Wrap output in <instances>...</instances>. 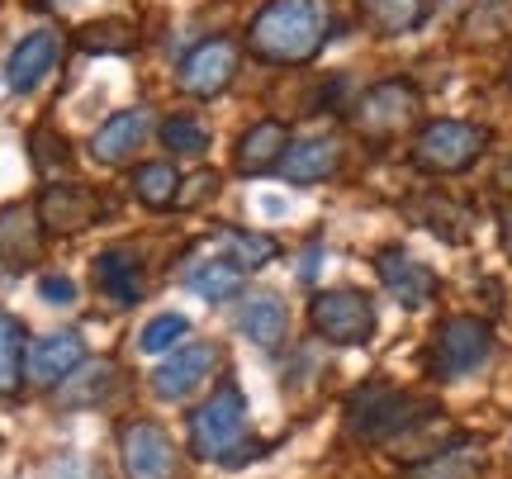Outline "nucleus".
<instances>
[{
    "mask_svg": "<svg viewBox=\"0 0 512 479\" xmlns=\"http://www.w3.org/2000/svg\"><path fill=\"white\" fill-rule=\"evenodd\" d=\"M328 43V5L323 0H266L247 24V48L261 62L299 67L313 62Z\"/></svg>",
    "mask_w": 512,
    "mask_h": 479,
    "instance_id": "f257e3e1",
    "label": "nucleus"
},
{
    "mask_svg": "<svg viewBox=\"0 0 512 479\" xmlns=\"http://www.w3.org/2000/svg\"><path fill=\"white\" fill-rule=\"evenodd\" d=\"M100 214H105V204H100V195H95L91 185L53 181L38 195V223L48 233H86Z\"/></svg>",
    "mask_w": 512,
    "mask_h": 479,
    "instance_id": "f8f14e48",
    "label": "nucleus"
},
{
    "mask_svg": "<svg viewBox=\"0 0 512 479\" xmlns=\"http://www.w3.org/2000/svg\"><path fill=\"white\" fill-rule=\"evenodd\" d=\"M309 323L332 347H366L380 318H375L370 295H361V290H323L309 304Z\"/></svg>",
    "mask_w": 512,
    "mask_h": 479,
    "instance_id": "0eeeda50",
    "label": "nucleus"
},
{
    "mask_svg": "<svg viewBox=\"0 0 512 479\" xmlns=\"http://www.w3.org/2000/svg\"><path fill=\"white\" fill-rule=\"evenodd\" d=\"M29 152H34V166L43 176H57V171L72 166V143H67L62 133H53L48 124H38V129L29 133Z\"/></svg>",
    "mask_w": 512,
    "mask_h": 479,
    "instance_id": "2f4dec72",
    "label": "nucleus"
},
{
    "mask_svg": "<svg viewBox=\"0 0 512 479\" xmlns=\"http://www.w3.org/2000/svg\"><path fill=\"white\" fill-rule=\"evenodd\" d=\"M57 57H62V38H57L53 29H34V34H24L15 43L10 62H5V81H10V91L29 95L43 76L53 72Z\"/></svg>",
    "mask_w": 512,
    "mask_h": 479,
    "instance_id": "f3484780",
    "label": "nucleus"
},
{
    "mask_svg": "<svg viewBox=\"0 0 512 479\" xmlns=\"http://www.w3.org/2000/svg\"><path fill=\"white\" fill-rule=\"evenodd\" d=\"M38 299H43V304H53V309H62V304H72L76 299V285L67 276H43L38 280Z\"/></svg>",
    "mask_w": 512,
    "mask_h": 479,
    "instance_id": "72a5a7b5",
    "label": "nucleus"
},
{
    "mask_svg": "<svg viewBox=\"0 0 512 479\" xmlns=\"http://www.w3.org/2000/svg\"><path fill=\"white\" fill-rule=\"evenodd\" d=\"M285 152H290V129L280 119H261L238 138V157L233 162H238L242 176H266V171L285 162Z\"/></svg>",
    "mask_w": 512,
    "mask_h": 479,
    "instance_id": "aec40b11",
    "label": "nucleus"
},
{
    "mask_svg": "<svg viewBox=\"0 0 512 479\" xmlns=\"http://www.w3.org/2000/svg\"><path fill=\"white\" fill-rule=\"evenodd\" d=\"M95 290L119 304V309H133L143 304V290H147V271H143V257L133 247H105L95 257Z\"/></svg>",
    "mask_w": 512,
    "mask_h": 479,
    "instance_id": "4468645a",
    "label": "nucleus"
},
{
    "mask_svg": "<svg viewBox=\"0 0 512 479\" xmlns=\"http://www.w3.org/2000/svg\"><path fill=\"white\" fill-rule=\"evenodd\" d=\"M185 290H195V295H204L209 304H219V299H233L242 295V271L233 266V261H195V266H185Z\"/></svg>",
    "mask_w": 512,
    "mask_h": 479,
    "instance_id": "b1692460",
    "label": "nucleus"
},
{
    "mask_svg": "<svg viewBox=\"0 0 512 479\" xmlns=\"http://www.w3.org/2000/svg\"><path fill=\"white\" fill-rule=\"evenodd\" d=\"M147 110H119V114H110L100 129H95V138H91V157L100 166H124V162H133L138 152H143V143H147Z\"/></svg>",
    "mask_w": 512,
    "mask_h": 479,
    "instance_id": "dca6fc26",
    "label": "nucleus"
},
{
    "mask_svg": "<svg viewBox=\"0 0 512 479\" xmlns=\"http://www.w3.org/2000/svg\"><path fill=\"white\" fill-rule=\"evenodd\" d=\"M76 48L81 53H128L133 48V29L124 19H110V24H86L76 34Z\"/></svg>",
    "mask_w": 512,
    "mask_h": 479,
    "instance_id": "473e14b6",
    "label": "nucleus"
},
{
    "mask_svg": "<svg viewBox=\"0 0 512 479\" xmlns=\"http://www.w3.org/2000/svg\"><path fill=\"white\" fill-rule=\"evenodd\" d=\"M361 15L380 38H403L427 24L432 0H361Z\"/></svg>",
    "mask_w": 512,
    "mask_h": 479,
    "instance_id": "4be33fe9",
    "label": "nucleus"
},
{
    "mask_svg": "<svg viewBox=\"0 0 512 479\" xmlns=\"http://www.w3.org/2000/svg\"><path fill=\"white\" fill-rule=\"evenodd\" d=\"M498 228H503V247H508V257H512V204L498 214Z\"/></svg>",
    "mask_w": 512,
    "mask_h": 479,
    "instance_id": "f704fd0d",
    "label": "nucleus"
},
{
    "mask_svg": "<svg viewBox=\"0 0 512 479\" xmlns=\"http://www.w3.org/2000/svg\"><path fill=\"white\" fill-rule=\"evenodd\" d=\"M190 451L214 465H242L261 456V442H252V418L238 385H219L190 418Z\"/></svg>",
    "mask_w": 512,
    "mask_h": 479,
    "instance_id": "f03ea898",
    "label": "nucleus"
},
{
    "mask_svg": "<svg viewBox=\"0 0 512 479\" xmlns=\"http://www.w3.org/2000/svg\"><path fill=\"white\" fill-rule=\"evenodd\" d=\"M484 148H489V129L470 119H432L413 138V162L432 176H460L484 157Z\"/></svg>",
    "mask_w": 512,
    "mask_h": 479,
    "instance_id": "20e7f679",
    "label": "nucleus"
},
{
    "mask_svg": "<svg viewBox=\"0 0 512 479\" xmlns=\"http://www.w3.org/2000/svg\"><path fill=\"white\" fill-rule=\"evenodd\" d=\"M81 366H86V342H81V332H48V337L29 342V356H24V380H29V385L53 389Z\"/></svg>",
    "mask_w": 512,
    "mask_h": 479,
    "instance_id": "ddd939ff",
    "label": "nucleus"
},
{
    "mask_svg": "<svg viewBox=\"0 0 512 479\" xmlns=\"http://www.w3.org/2000/svg\"><path fill=\"white\" fill-rule=\"evenodd\" d=\"M484 465H489L484 446L479 442H456V446L432 451L427 461H418L413 470H408V479H479L484 475Z\"/></svg>",
    "mask_w": 512,
    "mask_h": 479,
    "instance_id": "412c9836",
    "label": "nucleus"
},
{
    "mask_svg": "<svg viewBox=\"0 0 512 479\" xmlns=\"http://www.w3.org/2000/svg\"><path fill=\"white\" fill-rule=\"evenodd\" d=\"M43 252V223L38 209L29 204H5L0 209V266L10 271H29Z\"/></svg>",
    "mask_w": 512,
    "mask_h": 479,
    "instance_id": "2eb2a0df",
    "label": "nucleus"
},
{
    "mask_svg": "<svg viewBox=\"0 0 512 479\" xmlns=\"http://www.w3.org/2000/svg\"><path fill=\"white\" fill-rule=\"evenodd\" d=\"M347 418L361 442H389V437H399L408 427H418L422 418H432V404H422L418 394H408V389L366 385V389H356Z\"/></svg>",
    "mask_w": 512,
    "mask_h": 479,
    "instance_id": "7ed1b4c3",
    "label": "nucleus"
},
{
    "mask_svg": "<svg viewBox=\"0 0 512 479\" xmlns=\"http://www.w3.org/2000/svg\"><path fill=\"white\" fill-rule=\"evenodd\" d=\"M285 328H290V314H285V299L275 295V290H256V295L242 299L238 332L247 342H256L261 351H275L285 342Z\"/></svg>",
    "mask_w": 512,
    "mask_h": 479,
    "instance_id": "6ab92c4d",
    "label": "nucleus"
},
{
    "mask_svg": "<svg viewBox=\"0 0 512 479\" xmlns=\"http://www.w3.org/2000/svg\"><path fill=\"white\" fill-rule=\"evenodd\" d=\"M508 86H512V67H508Z\"/></svg>",
    "mask_w": 512,
    "mask_h": 479,
    "instance_id": "c9c22d12",
    "label": "nucleus"
},
{
    "mask_svg": "<svg viewBox=\"0 0 512 479\" xmlns=\"http://www.w3.org/2000/svg\"><path fill=\"white\" fill-rule=\"evenodd\" d=\"M238 43L228 34H214V38H200L190 53L181 57L176 67V86H181L190 100H214V95L228 91V81L238 76Z\"/></svg>",
    "mask_w": 512,
    "mask_h": 479,
    "instance_id": "1a4fd4ad",
    "label": "nucleus"
},
{
    "mask_svg": "<svg viewBox=\"0 0 512 479\" xmlns=\"http://www.w3.org/2000/svg\"><path fill=\"white\" fill-rule=\"evenodd\" d=\"M110 375H114L110 361H105V366H81V370H72V375L62 380V389H57V404H67V408L95 404V399L110 389Z\"/></svg>",
    "mask_w": 512,
    "mask_h": 479,
    "instance_id": "cd10ccee",
    "label": "nucleus"
},
{
    "mask_svg": "<svg viewBox=\"0 0 512 479\" xmlns=\"http://www.w3.org/2000/svg\"><path fill=\"white\" fill-rule=\"evenodd\" d=\"M24 356H29L24 323L0 309V399L19 394V385H24Z\"/></svg>",
    "mask_w": 512,
    "mask_h": 479,
    "instance_id": "a878e982",
    "label": "nucleus"
},
{
    "mask_svg": "<svg viewBox=\"0 0 512 479\" xmlns=\"http://www.w3.org/2000/svg\"><path fill=\"white\" fill-rule=\"evenodd\" d=\"M418 114H422L418 86H413L408 76H384V81H375V86L356 100L351 129L361 133V138H370V143H389V138H399Z\"/></svg>",
    "mask_w": 512,
    "mask_h": 479,
    "instance_id": "39448f33",
    "label": "nucleus"
},
{
    "mask_svg": "<svg viewBox=\"0 0 512 479\" xmlns=\"http://www.w3.org/2000/svg\"><path fill=\"white\" fill-rule=\"evenodd\" d=\"M119 461H124V479H181V451L166 437V427L152 418L124 423Z\"/></svg>",
    "mask_w": 512,
    "mask_h": 479,
    "instance_id": "6e6552de",
    "label": "nucleus"
},
{
    "mask_svg": "<svg viewBox=\"0 0 512 479\" xmlns=\"http://www.w3.org/2000/svg\"><path fill=\"white\" fill-rule=\"evenodd\" d=\"M489 356H494V328L484 323V318H446L432 337V375L437 380H465V375H475L479 366H489Z\"/></svg>",
    "mask_w": 512,
    "mask_h": 479,
    "instance_id": "423d86ee",
    "label": "nucleus"
},
{
    "mask_svg": "<svg viewBox=\"0 0 512 479\" xmlns=\"http://www.w3.org/2000/svg\"><path fill=\"white\" fill-rule=\"evenodd\" d=\"M162 143L166 152H181V157H200L209 148V129H204L195 114H171L162 124Z\"/></svg>",
    "mask_w": 512,
    "mask_h": 479,
    "instance_id": "7c9ffc66",
    "label": "nucleus"
},
{
    "mask_svg": "<svg viewBox=\"0 0 512 479\" xmlns=\"http://www.w3.org/2000/svg\"><path fill=\"white\" fill-rule=\"evenodd\" d=\"M408 214H413L422 228H432L437 238H446V242H465V238H470V214H465V209H456V204H446V200L408 204Z\"/></svg>",
    "mask_w": 512,
    "mask_h": 479,
    "instance_id": "bb28decb",
    "label": "nucleus"
},
{
    "mask_svg": "<svg viewBox=\"0 0 512 479\" xmlns=\"http://www.w3.org/2000/svg\"><path fill=\"white\" fill-rule=\"evenodd\" d=\"M214 252H219L223 261H233L242 276L247 271H261L266 261H275V252H280V242L266 238V233H252V228H219L214 233Z\"/></svg>",
    "mask_w": 512,
    "mask_h": 479,
    "instance_id": "5701e85b",
    "label": "nucleus"
},
{
    "mask_svg": "<svg viewBox=\"0 0 512 479\" xmlns=\"http://www.w3.org/2000/svg\"><path fill=\"white\" fill-rule=\"evenodd\" d=\"M375 276L380 285L394 295L399 309H427L432 299H437V276H432V266H422L413 252H403V247H384L375 252Z\"/></svg>",
    "mask_w": 512,
    "mask_h": 479,
    "instance_id": "9b49d317",
    "label": "nucleus"
},
{
    "mask_svg": "<svg viewBox=\"0 0 512 479\" xmlns=\"http://www.w3.org/2000/svg\"><path fill=\"white\" fill-rule=\"evenodd\" d=\"M342 166V143L332 133H309V138H294L285 162H280V176L290 185H318L328 181L332 171Z\"/></svg>",
    "mask_w": 512,
    "mask_h": 479,
    "instance_id": "a211bd4d",
    "label": "nucleus"
},
{
    "mask_svg": "<svg viewBox=\"0 0 512 479\" xmlns=\"http://www.w3.org/2000/svg\"><path fill=\"white\" fill-rule=\"evenodd\" d=\"M190 337V318L185 314H157L147 318L143 332H138V351H147V356H162V351H176Z\"/></svg>",
    "mask_w": 512,
    "mask_h": 479,
    "instance_id": "c85d7f7f",
    "label": "nucleus"
},
{
    "mask_svg": "<svg viewBox=\"0 0 512 479\" xmlns=\"http://www.w3.org/2000/svg\"><path fill=\"white\" fill-rule=\"evenodd\" d=\"M219 361L223 356L214 342H185V347H176L162 366L152 370V394L166 399V404H181V399L200 394V389L214 380Z\"/></svg>",
    "mask_w": 512,
    "mask_h": 479,
    "instance_id": "9d476101",
    "label": "nucleus"
},
{
    "mask_svg": "<svg viewBox=\"0 0 512 479\" xmlns=\"http://www.w3.org/2000/svg\"><path fill=\"white\" fill-rule=\"evenodd\" d=\"M512 29V0H475L470 15H465V38L489 43V38L508 34Z\"/></svg>",
    "mask_w": 512,
    "mask_h": 479,
    "instance_id": "c756f323",
    "label": "nucleus"
},
{
    "mask_svg": "<svg viewBox=\"0 0 512 479\" xmlns=\"http://www.w3.org/2000/svg\"><path fill=\"white\" fill-rule=\"evenodd\" d=\"M133 200L143 209H171L181 200V171L171 162H143L133 171Z\"/></svg>",
    "mask_w": 512,
    "mask_h": 479,
    "instance_id": "393cba45",
    "label": "nucleus"
}]
</instances>
